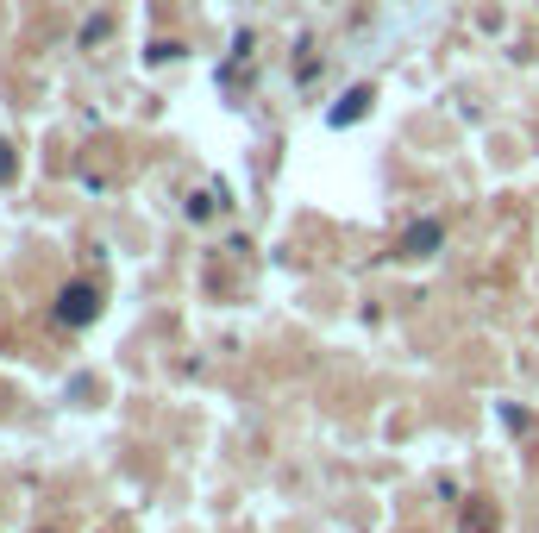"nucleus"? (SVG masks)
Masks as SVG:
<instances>
[{
    "label": "nucleus",
    "mask_w": 539,
    "mask_h": 533,
    "mask_svg": "<svg viewBox=\"0 0 539 533\" xmlns=\"http://www.w3.org/2000/svg\"><path fill=\"white\" fill-rule=\"evenodd\" d=\"M496 527H502L496 508H464V533H496Z\"/></svg>",
    "instance_id": "4"
},
{
    "label": "nucleus",
    "mask_w": 539,
    "mask_h": 533,
    "mask_svg": "<svg viewBox=\"0 0 539 533\" xmlns=\"http://www.w3.org/2000/svg\"><path fill=\"white\" fill-rule=\"evenodd\" d=\"M95 314H101V295L88 289V283H69V289L57 295V320H63V327H88Z\"/></svg>",
    "instance_id": "1"
},
{
    "label": "nucleus",
    "mask_w": 539,
    "mask_h": 533,
    "mask_svg": "<svg viewBox=\"0 0 539 533\" xmlns=\"http://www.w3.org/2000/svg\"><path fill=\"white\" fill-rule=\"evenodd\" d=\"M13 170H19V157H13V145H0V182H13Z\"/></svg>",
    "instance_id": "7"
},
{
    "label": "nucleus",
    "mask_w": 539,
    "mask_h": 533,
    "mask_svg": "<svg viewBox=\"0 0 539 533\" xmlns=\"http://www.w3.org/2000/svg\"><path fill=\"white\" fill-rule=\"evenodd\" d=\"M214 201H220V195H214V189H201V195H195V201H189V214H195V220H214Z\"/></svg>",
    "instance_id": "5"
},
{
    "label": "nucleus",
    "mask_w": 539,
    "mask_h": 533,
    "mask_svg": "<svg viewBox=\"0 0 539 533\" xmlns=\"http://www.w3.org/2000/svg\"><path fill=\"white\" fill-rule=\"evenodd\" d=\"M145 57H151V63H170V57H182V44H163V38H157Z\"/></svg>",
    "instance_id": "6"
},
{
    "label": "nucleus",
    "mask_w": 539,
    "mask_h": 533,
    "mask_svg": "<svg viewBox=\"0 0 539 533\" xmlns=\"http://www.w3.org/2000/svg\"><path fill=\"white\" fill-rule=\"evenodd\" d=\"M439 239H445V226H439V220H420V226H408L402 258H433V251H439Z\"/></svg>",
    "instance_id": "2"
},
{
    "label": "nucleus",
    "mask_w": 539,
    "mask_h": 533,
    "mask_svg": "<svg viewBox=\"0 0 539 533\" xmlns=\"http://www.w3.org/2000/svg\"><path fill=\"white\" fill-rule=\"evenodd\" d=\"M364 113H370V88H351V95L333 107V126H358Z\"/></svg>",
    "instance_id": "3"
}]
</instances>
